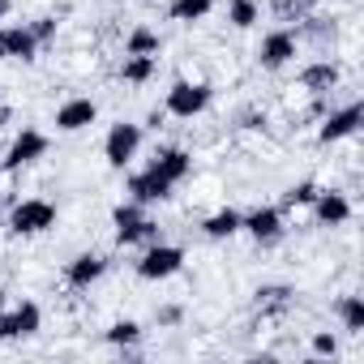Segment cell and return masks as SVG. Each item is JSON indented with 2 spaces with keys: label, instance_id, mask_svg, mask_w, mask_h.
<instances>
[{
  "label": "cell",
  "instance_id": "6da1fadb",
  "mask_svg": "<svg viewBox=\"0 0 364 364\" xmlns=\"http://www.w3.org/2000/svg\"><path fill=\"white\" fill-rule=\"evenodd\" d=\"M56 228V206L43 198H26L9 206V232L14 236H43Z\"/></svg>",
  "mask_w": 364,
  "mask_h": 364
},
{
  "label": "cell",
  "instance_id": "7a4b0ae2",
  "mask_svg": "<svg viewBox=\"0 0 364 364\" xmlns=\"http://www.w3.org/2000/svg\"><path fill=\"white\" fill-rule=\"evenodd\" d=\"M112 228H116V240L120 245H154L159 240V223L141 215L137 202H124L112 210Z\"/></svg>",
  "mask_w": 364,
  "mask_h": 364
},
{
  "label": "cell",
  "instance_id": "3957f363",
  "mask_svg": "<svg viewBox=\"0 0 364 364\" xmlns=\"http://www.w3.org/2000/svg\"><path fill=\"white\" fill-rule=\"evenodd\" d=\"M210 82H176L171 90H167V103H163V112L167 116H176V120H193V116H202L206 107H210Z\"/></svg>",
  "mask_w": 364,
  "mask_h": 364
},
{
  "label": "cell",
  "instance_id": "277c9868",
  "mask_svg": "<svg viewBox=\"0 0 364 364\" xmlns=\"http://www.w3.org/2000/svg\"><path fill=\"white\" fill-rule=\"evenodd\" d=\"M180 266H185V249H176V245H150L146 253H141V262H137V279H146V283H159V279H171Z\"/></svg>",
  "mask_w": 364,
  "mask_h": 364
},
{
  "label": "cell",
  "instance_id": "5b68a950",
  "mask_svg": "<svg viewBox=\"0 0 364 364\" xmlns=\"http://www.w3.org/2000/svg\"><path fill=\"white\" fill-rule=\"evenodd\" d=\"M137 150H141V124H129V120L112 124V133H107V141H103V159H107L112 167H129V163L137 159Z\"/></svg>",
  "mask_w": 364,
  "mask_h": 364
},
{
  "label": "cell",
  "instance_id": "8992f818",
  "mask_svg": "<svg viewBox=\"0 0 364 364\" xmlns=\"http://www.w3.org/2000/svg\"><path fill=\"white\" fill-rule=\"evenodd\" d=\"M240 232H249L262 249L283 240V210L279 206H253L249 215H240Z\"/></svg>",
  "mask_w": 364,
  "mask_h": 364
},
{
  "label": "cell",
  "instance_id": "52a82bcc",
  "mask_svg": "<svg viewBox=\"0 0 364 364\" xmlns=\"http://www.w3.org/2000/svg\"><path fill=\"white\" fill-rule=\"evenodd\" d=\"M360 120H364V107L351 99V103H343V107H334V112H326V116H321L317 141H321V146H334V141L351 137V133L360 129Z\"/></svg>",
  "mask_w": 364,
  "mask_h": 364
},
{
  "label": "cell",
  "instance_id": "ba28073f",
  "mask_svg": "<svg viewBox=\"0 0 364 364\" xmlns=\"http://www.w3.org/2000/svg\"><path fill=\"white\" fill-rule=\"evenodd\" d=\"M48 154V137L39 133V129H22L14 141H9V150H5V171H22V167H31V163H39Z\"/></svg>",
  "mask_w": 364,
  "mask_h": 364
},
{
  "label": "cell",
  "instance_id": "9c48e42d",
  "mask_svg": "<svg viewBox=\"0 0 364 364\" xmlns=\"http://www.w3.org/2000/svg\"><path fill=\"white\" fill-rule=\"evenodd\" d=\"M296 48H300V39H296V31H270L266 39H262V48H257V65L262 69H283V65H291L296 60Z\"/></svg>",
  "mask_w": 364,
  "mask_h": 364
},
{
  "label": "cell",
  "instance_id": "30bf717a",
  "mask_svg": "<svg viewBox=\"0 0 364 364\" xmlns=\"http://www.w3.org/2000/svg\"><path fill=\"white\" fill-rule=\"evenodd\" d=\"M39 321H43V313H39V304H18V309H9V313H0V343H18V338H31L35 330H39Z\"/></svg>",
  "mask_w": 364,
  "mask_h": 364
},
{
  "label": "cell",
  "instance_id": "8fae6325",
  "mask_svg": "<svg viewBox=\"0 0 364 364\" xmlns=\"http://www.w3.org/2000/svg\"><path fill=\"white\" fill-rule=\"evenodd\" d=\"M171 180L167 176H159L154 167H146V171H137V176H129V193H133V202L137 206H154V202H167L171 198Z\"/></svg>",
  "mask_w": 364,
  "mask_h": 364
},
{
  "label": "cell",
  "instance_id": "7c38bea8",
  "mask_svg": "<svg viewBox=\"0 0 364 364\" xmlns=\"http://www.w3.org/2000/svg\"><path fill=\"white\" fill-rule=\"evenodd\" d=\"M338 82H343V69H338L334 60H313V65H304V69H300V90H304V95H313V99L330 95Z\"/></svg>",
  "mask_w": 364,
  "mask_h": 364
},
{
  "label": "cell",
  "instance_id": "4fadbf2b",
  "mask_svg": "<svg viewBox=\"0 0 364 364\" xmlns=\"http://www.w3.org/2000/svg\"><path fill=\"white\" fill-rule=\"evenodd\" d=\"M107 274V257L103 253H77L69 266H65V283L73 287V291H86L90 283H99Z\"/></svg>",
  "mask_w": 364,
  "mask_h": 364
},
{
  "label": "cell",
  "instance_id": "5bb4252c",
  "mask_svg": "<svg viewBox=\"0 0 364 364\" xmlns=\"http://www.w3.org/2000/svg\"><path fill=\"white\" fill-rule=\"evenodd\" d=\"M253 304H257V317H262V321H279V317H287V313H291L296 291H291L287 283H270V287H257Z\"/></svg>",
  "mask_w": 364,
  "mask_h": 364
},
{
  "label": "cell",
  "instance_id": "9a60e30c",
  "mask_svg": "<svg viewBox=\"0 0 364 364\" xmlns=\"http://www.w3.org/2000/svg\"><path fill=\"white\" fill-rule=\"evenodd\" d=\"M95 120H99V103L95 99H69V103L56 107V129L60 133H82Z\"/></svg>",
  "mask_w": 364,
  "mask_h": 364
},
{
  "label": "cell",
  "instance_id": "2e32d148",
  "mask_svg": "<svg viewBox=\"0 0 364 364\" xmlns=\"http://www.w3.org/2000/svg\"><path fill=\"white\" fill-rule=\"evenodd\" d=\"M39 43L31 26H0V60H35Z\"/></svg>",
  "mask_w": 364,
  "mask_h": 364
},
{
  "label": "cell",
  "instance_id": "e0dca14e",
  "mask_svg": "<svg viewBox=\"0 0 364 364\" xmlns=\"http://www.w3.org/2000/svg\"><path fill=\"white\" fill-rule=\"evenodd\" d=\"M313 219H317V228H343L351 219V202L334 189H321L313 198Z\"/></svg>",
  "mask_w": 364,
  "mask_h": 364
},
{
  "label": "cell",
  "instance_id": "ac0fdd59",
  "mask_svg": "<svg viewBox=\"0 0 364 364\" xmlns=\"http://www.w3.org/2000/svg\"><path fill=\"white\" fill-rule=\"evenodd\" d=\"M159 176H167L171 185H180V180H185L189 171H193V154L189 150H180V146H163L159 154H154V163H150Z\"/></svg>",
  "mask_w": 364,
  "mask_h": 364
},
{
  "label": "cell",
  "instance_id": "d6986e66",
  "mask_svg": "<svg viewBox=\"0 0 364 364\" xmlns=\"http://www.w3.org/2000/svg\"><path fill=\"white\" fill-rule=\"evenodd\" d=\"M202 232L210 236V240H232L236 232H240V210H232V206H223V210H215L206 223H202Z\"/></svg>",
  "mask_w": 364,
  "mask_h": 364
},
{
  "label": "cell",
  "instance_id": "ffe728a7",
  "mask_svg": "<svg viewBox=\"0 0 364 364\" xmlns=\"http://www.w3.org/2000/svg\"><path fill=\"white\" fill-rule=\"evenodd\" d=\"M159 48H163V39L150 26H133L124 39V56H159Z\"/></svg>",
  "mask_w": 364,
  "mask_h": 364
},
{
  "label": "cell",
  "instance_id": "44dd1931",
  "mask_svg": "<svg viewBox=\"0 0 364 364\" xmlns=\"http://www.w3.org/2000/svg\"><path fill=\"white\" fill-rule=\"evenodd\" d=\"M334 313H338V321H343L347 334H364V300L360 296H343L334 304Z\"/></svg>",
  "mask_w": 364,
  "mask_h": 364
},
{
  "label": "cell",
  "instance_id": "7402d4cb",
  "mask_svg": "<svg viewBox=\"0 0 364 364\" xmlns=\"http://www.w3.org/2000/svg\"><path fill=\"white\" fill-rule=\"evenodd\" d=\"M210 9H215V0H171V5H167V18H171V22H202Z\"/></svg>",
  "mask_w": 364,
  "mask_h": 364
},
{
  "label": "cell",
  "instance_id": "603a6c76",
  "mask_svg": "<svg viewBox=\"0 0 364 364\" xmlns=\"http://www.w3.org/2000/svg\"><path fill=\"white\" fill-rule=\"evenodd\" d=\"M321 189L313 185V180H300V185H291L287 193H283V202H279V210L283 215H296V210H304V206H313V198H317Z\"/></svg>",
  "mask_w": 364,
  "mask_h": 364
},
{
  "label": "cell",
  "instance_id": "cb8c5ba5",
  "mask_svg": "<svg viewBox=\"0 0 364 364\" xmlns=\"http://www.w3.org/2000/svg\"><path fill=\"white\" fill-rule=\"evenodd\" d=\"M154 56H124V65H120V82H129V86H141V82H150L154 77Z\"/></svg>",
  "mask_w": 364,
  "mask_h": 364
},
{
  "label": "cell",
  "instance_id": "d4e9b609",
  "mask_svg": "<svg viewBox=\"0 0 364 364\" xmlns=\"http://www.w3.org/2000/svg\"><path fill=\"white\" fill-rule=\"evenodd\" d=\"M107 343H112V347L133 351V347L141 343V326H137V321H129V317H124V321H112V326H107Z\"/></svg>",
  "mask_w": 364,
  "mask_h": 364
},
{
  "label": "cell",
  "instance_id": "484cf974",
  "mask_svg": "<svg viewBox=\"0 0 364 364\" xmlns=\"http://www.w3.org/2000/svg\"><path fill=\"white\" fill-rule=\"evenodd\" d=\"M257 18H262L257 0H232V5H228V22H232L236 31H249V26H257Z\"/></svg>",
  "mask_w": 364,
  "mask_h": 364
},
{
  "label": "cell",
  "instance_id": "4316f807",
  "mask_svg": "<svg viewBox=\"0 0 364 364\" xmlns=\"http://www.w3.org/2000/svg\"><path fill=\"white\" fill-rule=\"evenodd\" d=\"M313 355L334 360V355H338V338H334L330 330H317V334H313Z\"/></svg>",
  "mask_w": 364,
  "mask_h": 364
},
{
  "label": "cell",
  "instance_id": "83f0119b",
  "mask_svg": "<svg viewBox=\"0 0 364 364\" xmlns=\"http://www.w3.org/2000/svg\"><path fill=\"white\" fill-rule=\"evenodd\" d=\"M31 35H35V43L43 48V43H52L56 39V18H39L35 26H31Z\"/></svg>",
  "mask_w": 364,
  "mask_h": 364
},
{
  "label": "cell",
  "instance_id": "f1b7e54d",
  "mask_svg": "<svg viewBox=\"0 0 364 364\" xmlns=\"http://www.w3.org/2000/svg\"><path fill=\"white\" fill-rule=\"evenodd\" d=\"M180 317H185V309H180V304H163V309H154V321H159V326H180Z\"/></svg>",
  "mask_w": 364,
  "mask_h": 364
},
{
  "label": "cell",
  "instance_id": "f546056e",
  "mask_svg": "<svg viewBox=\"0 0 364 364\" xmlns=\"http://www.w3.org/2000/svg\"><path fill=\"white\" fill-rule=\"evenodd\" d=\"M14 14V0H0V18H9Z\"/></svg>",
  "mask_w": 364,
  "mask_h": 364
},
{
  "label": "cell",
  "instance_id": "4dcf8cb0",
  "mask_svg": "<svg viewBox=\"0 0 364 364\" xmlns=\"http://www.w3.org/2000/svg\"><path fill=\"white\" fill-rule=\"evenodd\" d=\"M9 120H14V112H9V107H0V129H5Z\"/></svg>",
  "mask_w": 364,
  "mask_h": 364
},
{
  "label": "cell",
  "instance_id": "1f68e13d",
  "mask_svg": "<svg viewBox=\"0 0 364 364\" xmlns=\"http://www.w3.org/2000/svg\"><path fill=\"white\" fill-rule=\"evenodd\" d=\"M300 5H304V9H313V5H321V0H300Z\"/></svg>",
  "mask_w": 364,
  "mask_h": 364
},
{
  "label": "cell",
  "instance_id": "d6a6232c",
  "mask_svg": "<svg viewBox=\"0 0 364 364\" xmlns=\"http://www.w3.org/2000/svg\"><path fill=\"white\" fill-rule=\"evenodd\" d=\"M0 304H5V287H0Z\"/></svg>",
  "mask_w": 364,
  "mask_h": 364
},
{
  "label": "cell",
  "instance_id": "836d02e7",
  "mask_svg": "<svg viewBox=\"0 0 364 364\" xmlns=\"http://www.w3.org/2000/svg\"><path fill=\"white\" fill-rule=\"evenodd\" d=\"M5 202H9V198H5V193H0V206H5Z\"/></svg>",
  "mask_w": 364,
  "mask_h": 364
}]
</instances>
